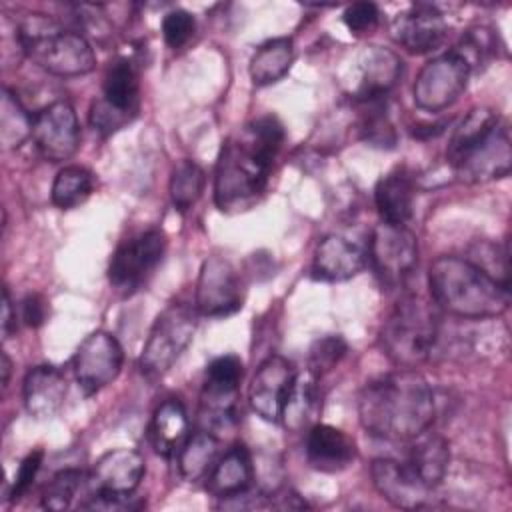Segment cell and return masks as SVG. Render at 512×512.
<instances>
[{
	"label": "cell",
	"mask_w": 512,
	"mask_h": 512,
	"mask_svg": "<svg viewBox=\"0 0 512 512\" xmlns=\"http://www.w3.org/2000/svg\"><path fill=\"white\" fill-rule=\"evenodd\" d=\"M16 38L22 52L54 76H84L96 66L90 42L44 14H28L16 26Z\"/></svg>",
	"instance_id": "277c9868"
},
{
	"label": "cell",
	"mask_w": 512,
	"mask_h": 512,
	"mask_svg": "<svg viewBox=\"0 0 512 512\" xmlns=\"http://www.w3.org/2000/svg\"><path fill=\"white\" fill-rule=\"evenodd\" d=\"M374 202L382 222L406 226L414 214L412 176L404 168H396L382 176L374 188Z\"/></svg>",
	"instance_id": "cb8c5ba5"
},
{
	"label": "cell",
	"mask_w": 512,
	"mask_h": 512,
	"mask_svg": "<svg viewBox=\"0 0 512 512\" xmlns=\"http://www.w3.org/2000/svg\"><path fill=\"white\" fill-rule=\"evenodd\" d=\"M102 100L116 112L126 118H134L140 106V86L138 74L128 58H116L110 62L104 82H102Z\"/></svg>",
	"instance_id": "4316f807"
},
{
	"label": "cell",
	"mask_w": 512,
	"mask_h": 512,
	"mask_svg": "<svg viewBox=\"0 0 512 512\" xmlns=\"http://www.w3.org/2000/svg\"><path fill=\"white\" fill-rule=\"evenodd\" d=\"M346 340L338 334H328L318 338L308 352V374L314 378L330 372L346 354Z\"/></svg>",
	"instance_id": "74e56055"
},
{
	"label": "cell",
	"mask_w": 512,
	"mask_h": 512,
	"mask_svg": "<svg viewBox=\"0 0 512 512\" xmlns=\"http://www.w3.org/2000/svg\"><path fill=\"white\" fill-rule=\"evenodd\" d=\"M440 334L436 304L418 294L402 296L380 330V342L386 356L400 368H416L426 362Z\"/></svg>",
	"instance_id": "5b68a950"
},
{
	"label": "cell",
	"mask_w": 512,
	"mask_h": 512,
	"mask_svg": "<svg viewBox=\"0 0 512 512\" xmlns=\"http://www.w3.org/2000/svg\"><path fill=\"white\" fill-rule=\"evenodd\" d=\"M32 138L40 154L50 162H64L72 158L80 144V124L74 108L56 100L34 116Z\"/></svg>",
	"instance_id": "5bb4252c"
},
{
	"label": "cell",
	"mask_w": 512,
	"mask_h": 512,
	"mask_svg": "<svg viewBox=\"0 0 512 512\" xmlns=\"http://www.w3.org/2000/svg\"><path fill=\"white\" fill-rule=\"evenodd\" d=\"M242 376L244 364L234 354L218 356L208 364L202 390V414L210 422L226 424L234 418Z\"/></svg>",
	"instance_id": "9a60e30c"
},
{
	"label": "cell",
	"mask_w": 512,
	"mask_h": 512,
	"mask_svg": "<svg viewBox=\"0 0 512 512\" xmlns=\"http://www.w3.org/2000/svg\"><path fill=\"white\" fill-rule=\"evenodd\" d=\"M344 24L354 34L372 32L380 22V10L374 2H354L342 14Z\"/></svg>",
	"instance_id": "60d3db41"
},
{
	"label": "cell",
	"mask_w": 512,
	"mask_h": 512,
	"mask_svg": "<svg viewBox=\"0 0 512 512\" xmlns=\"http://www.w3.org/2000/svg\"><path fill=\"white\" fill-rule=\"evenodd\" d=\"M196 20L186 10H172L162 20V36L170 48H182L194 34Z\"/></svg>",
	"instance_id": "ab89813d"
},
{
	"label": "cell",
	"mask_w": 512,
	"mask_h": 512,
	"mask_svg": "<svg viewBox=\"0 0 512 512\" xmlns=\"http://www.w3.org/2000/svg\"><path fill=\"white\" fill-rule=\"evenodd\" d=\"M220 442L210 430H198L188 434L186 442L178 450V468L188 482H198L208 476L218 460Z\"/></svg>",
	"instance_id": "f1b7e54d"
},
{
	"label": "cell",
	"mask_w": 512,
	"mask_h": 512,
	"mask_svg": "<svg viewBox=\"0 0 512 512\" xmlns=\"http://www.w3.org/2000/svg\"><path fill=\"white\" fill-rule=\"evenodd\" d=\"M10 358L6 352H2V386H8V378H10Z\"/></svg>",
	"instance_id": "f6af8a7d"
},
{
	"label": "cell",
	"mask_w": 512,
	"mask_h": 512,
	"mask_svg": "<svg viewBox=\"0 0 512 512\" xmlns=\"http://www.w3.org/2000/svg\"><path fill=\"white\" fill-rule=\"evenodd\" d=\"M428 288L436 308L458 318H496L510 306V288L460 256L436 258L428 268Z\"/></svg>",
	"instance_id": "3957f363"
},
{
	"label": "cell",
	"mask_w": 512,
	"mask_h": 512,
	"mask_svg": "<svg viewBox=\"0 0 512 512\" xmlns=\"http://www.w3.org/2000/svg\"><path fill=\"white\" fill-rule=\"evenodd\" d=\"M294 62V44L290 38H272L258 46L250 58V78L256 86H268L282 80Z\"/></svg>",
	"instance_id": "83f0119b"
},
{
	"label": "cell",
	"mask_w": 512,
	"mask_h": 512,
	"mask_svg": "<svg viewBox=\"0 0 512 512\" xmlns=\"http://www.w3.org/2000/svg\"><path fill=\"white\" fill-rule=\"evenodd\" d=\"M500 122V116L490 110V108H472L462 122L454 128L448 148H446V158L452 162L456 156H460L470 144L480 140L484 134H488L496 124Z\"/></svg>",
	"instance_id": "1f68e13d"
},
{
	"label": "cell",
	"mask_w": 512,
	"mask_h": 512,
	"mask_svg": "<svg viewBox=\"0 0 512 512\" xmlns=\"http://www.w3.org/2000/svg\"><path fill=\"white\" fill-rule=\"evenodd\" d=\"M410 442L412 444L408 450V458L404 462L428 488L434 490L444 480L448 470V462H450L448 440L440 434L430 432L428 428L422 434L414 436Z\"/></svg>",
	"instance_id": "d4e9b609"
},
{
	"label": "cell",
	"mask_w": 512,
	"mask_h": 512,
	"mask_svg": "<svg viewBox=\"0 0 512 512\" xmlns=\"http://www.w3.org/2000/svg\"><path fill=\"white\" fill-rule=\"evenodd\" d=\"M66 378L64 374L50 364L34 366L26 372L22 384L24 406L30 416L38 420L52 418L64 404L66 398Z\"/></svg>",
	"instance_id": "7402d4cb"
},
{
	"label": "cell",
	"mask_w": 512,
	"mask_h": 512,
	"mask_svg": "<svg viewBox=\"0 0 512 512\" xmlns=\"http://www.w3.org/2000/svg\"><path fill=\"white\" fill-rule=\"evenodd\" d=\"M254 476L252 456L244 444H234L224 452L222 458L216 460L212 470L208 472L206 490L218 498H230L242 494L250 488Z\"/></svg>",
	"instance_id": "603a6c76"
},
{
	"label": "cell",
	"mask_w": 512,
	"mask_h": 512,
	"mask_svg": "<svg viewBox=\"0 0 512 512\" xmlns=\"http://www.w3.org/2000/svg\"><path fill=\"white\" fill-rule=\"evenodd\" d=\"M144 472V456L138 450H108L88 472L90 494H132L144 478Z\"/></svg>",
	"instance_id": "e0dca14e"
},
{
	"label": "cell",
	"mask_w": 512,
	"mask_h": 512,
	"mask_svg": "<svg viewBox=\"0 0 512 512\" xmlns=\"http://www.w3.org/2000/svg\"><path fill=\"white\" fill-rule=\"evenodd\" d=\"M90 488L88 472L80 468H64L52 476L42 492V508L46 510H66L70 508L74 496Z\"/></svg>",
	"instance_id": "836d02e7"
},
{
	"label": "cell",
	"mask_w": 512,
	"mask_h": 512,
	"mask_svg": "<svg viewBox=\"0 0 512 512\" xmlns=\"http://www.w3.org/2000/svg\"><path fill=\"white\" fill-rule=\"evenodd\" d=\"M94 190V176L84 166H64L52 184V202L62 210H70L88 200Z\"/></svg>",
	"instance_id": "4dcf8cb0"
},
{
	"label": "cell",
	"mask_w": 512,
	"mask_h": 512,
	"mask_svg": "<svg viewBox=\"0 0 512 512\" xmlns=\"http://www.w3.org/2000/svg\"><path fill=\"white\" fill-rule=\"evenodd\" d=\"M364 104V114L360 120V136L364 142L376 148H394L396 144V130L390 122L384 106V98L360 102Z\"/></svg>",
	"instance_id": "e575fe53"
},
{
	"label": "cell",
	"mask_w": 512,
	"mask_h": 512,
	"mask_svg": "<svg viewBox=\"0 0 512 512\" xmlns=\"http://www.w3.org/2000/svg\"><path fill=\"white\" fill-rule=\"evenodd\" d=\"M470 262H474L480 270H484L488 276H492L502 286L510 288V262H508V246L506 244H494L488 240L476 242L470 248Z\"/></svg>",
	"instance_id": "d590c367"
},
{
	"label": "cell",
	"mask_w": 512,
	"mask_h": 512,
	"mask_svg": "<svg viewBox=\"0 0 512 512\" xmlns=\"http://www.w3.org/2000/svg\"><path fill=\"white\" fill-rule=\"evenodd\" d=\"M368 260L384 286L398 288L418 264V240L406 226L380 222L368 240Z\"/></svg>",
	"instance_id": "52a82bcc"
},
{
	"label": "cell",
	"mask_w": 512,
	"mask_h": 512,
	"mask_svg": "<svg viewBox=\"0 0 512 512\" xmlns=\"http://www.w3.org/2000/svg\"><path fill=\"white\" fill-rule=\"evenodd\" d=\"M164 250L166 236L158 228H150L120 244L108 266V280L112 288L124 296L136 292L160 264Z\"/></svg>",
	"instance_id": "9c48e42d"
},
{
	"label": "cell",
	"mask_w": 512,
	"mask_h": 512,
	"mask_svg": "<svg viewBox=\"0 0 512 512\" xmlns=\"http://www.w3.org/2000/svg\"><path fill=\"white\" fill-rule=\"evenodd\" d=\"M450 166L466 182H488L508 176L512 168V148L506 124L500 120L488 134L454 158Z\"/></svg>",
	"instance_id": "8fae6325"
},
{
	"label": "cell",
	"mask_w": 512,
	"mask_h": 512,
	"mask_svg": "<svg viewBox=\"0 0 512 512\" xmlns=\"http://www.w3.org/2000/svg\"><path fill=\"white\" fill-rule=\"evenodd\" d=\"M470 72L468 64L452 50L432 58L420 68L414 80V104L424 112L446 110L466 90Z\"/></svg>",
	"instance_id": "ba28073f"
},
{
	"label": "cell",
	"mask_w": 512,
	"mask_h": 512,
	"mask_svg": "<svg viewBox=\"0 0 512 512\" xmlns=\"http://www.w3.org/2000/svg\"><path fill=\"white\" fill-rule=\"evenodd\" d=\"M452 52H456L472 70V68L484 64L488 60V56L494 52L492 32L486 28H472L462 36L460 44L456 48H452Z\"/></svg>",
	"instance_id": "f35d334b"
},
{
	"label": "cell",
	"mask_w": 512,
	"mask_h": 512,
	"mask_svg": "<svg viewBox=\"0 0 512 512\" xmlns=\"http://www.w3.org/2000/svg\"><path fill=\"white\" fill-rule=\"evenodd\" d=\"M366 260L368 242L362 244L344 234H328L316 246L312 274L326 282H342L356 276Z\"/></svg>",
	"instance_id": "d6986e66"
},
{
	"label": "cell",
	"mask_w": 512,
	"mask_h": 512,
	"mask_svg": "<svg viewBox=\"0 0 512 512\" xmlns=\"http://www.w3.org/2000/svg\"><path fill=\"white\" fill-rule=\"evenodd\" d=\"M434 414V392L414 368H398L368 382L358 398L362 428L382 440H412L432 426Z\"/></svg>",
	"instance_id": "7a4b0ae2"
},
{
	"label": "cell",
	"mask_w": 512,
	"mask_h": 512,
	"mask_svg": "<svg viewBox=\"0 0 512 512\" xmlns=\"http://www.w3.org/2000/svg\"><path fill=\"white\" fill-rule=\"evenodd\" d=\"M298 372L284 356H268L256 370L248 386V402L252 410L266 422L282 420L284 406L294 390Z\"/></svg>",
	"instance_id": "7c38bea8"
},
{
	"label": "cell",
	"mask_w": 512,
	"mask_h": 512,
	"mask_svg": "<svg viewBox=\"0 0 512 512\" xmlns=\"http://www.w3.org/2000/svg\"><path fill=\"white\" fill-rule=\"evenodd\" d=\"M42 450H34L30 452L18 466V472L14 476V482H12V488H10V500H20L28 488L32 486L38 470H40V464H42Z\"/></svg>",
	"instance_id": "b9f144b4"
},
{
	"label": "cell",
	"mask_w": 512,
	"mask_h": 512,
	"mask_svg": "<svg viewBox=\"0 0 512 512\" xmlns=\"http://www.w3.org/2000/svg\"><path fill=\"white\" fill-rule=\"evenodd\" d=\"M46 318V304L38 294H28L22 300V320L30 328H38Z\"/></svg>",
	"instance_id": "7bdbcfd3"
},
{
	"label": "cell",
	"mask_w": 512,
	"mask_h": 512,
	"mask_svg": "<svg viewBox=\"0 0 512 512\" xmlns=\"http://www.w3.org/2000/svg\"><path fill=\"white\" fill-rule=\"evenodd\" d=\"M188 426L190 422L182 402L176 398L164 400L154 410L150 422V440L154 450L164 458L178 454V450L188 438Z\"/></svg>",
	"instance_id": "484cf974"
},
{
	"label": "cell",
	"mask_w": 512,
	"mask_h": 512,
	"mask_svg": "<svg viewBox=\"0 0 512 512\" xmlns=\"http://www.w3.org/2000/svg\"><path fill=\"white\" fill-rule=\"evenodd\" d=\"M244 134L226 140L218 156L214 202L222 212L246 210L264 194L286 136L282 122L272 114L252 120Z\"/></svg>",
	"instance_id": "6da1fadb"
},
{
	"label": "cell",
	"mask_w": 512,
	"mask_h": 512,
	"mask_svg": "<svg viewBox=\"0 0 512 512\" xmlns=\"http://www.w3.org/2000/svg\"><path fill=\"white\" fill-rule=\"evenodd\" d=\"M124 362L120 342L106 330H96L78 346L72 368L80 388L90 396L112 384Z\"/></svg>",
	"instance_id": "30bf717a"
},
{
	"label": "cell",
	"mask_w": 512,
	"mask_h": 512,
	"mask_svg": "<svg viewBox=\"0 0 512 512\" xmlns=\"http://www.w3.org/2000/svg\"><path fill=\"white\" fill-rule=\"evenodd\" d=\"M206 184L204 170L192 160H180L172 168L170 176V198L178 212L190 210L202 196Z\"/></svg>",
	"instance_id": "d6a6232c"
},
{
	"label": "cell",
	"mask_w": 512,
	"mask_h": 512,
	"mask_svg": "<svg viewBox=\"0 0 512 512\" xmlns=\"http://www.w3.org/2000/svg\"><path fill=\"white\" fill-rule=\"evenodd\" d=\"M390 30L394 40L412 54L438 50L448 36V24L444 16L430 4H414L400 12L394 18Z\"/></svg>",
	"instance_id": "ac0fdd59"
},
{
	"label": "cell",
	"mask_w": 512,
	"mask_h": 512,
	"mask_svg": "<svg viewBox=\"0 0 512 512\" xmlns=\"http://www.w3.org/2000/svg\"><path fill=\"white\" fill-rule=\"evenodd\" d=\"M402 76V60L396 52L382 46H368L358 56V84L354 98L370 102L384 98Z\"/></svg>",
	"instance_id": "ffe728a7"
},
{
	"label": "cell",
	"mask_w": 512,
	"mask_h": 512,
	"mask_svg": "<svg viewBox=\"0 0 512 512\" xmlns=\"http://www.w3.org/2000/svg\"><path fill=\"white\" fill-rule=\"evenodd\" d=\"M370 476L378 494L396 508L416 510L432 502V488H428L406 462L376 458L370 466Z\"/></svg>",
	"instance_id": "2e32d148"
},
{
	"label": "cell",
	"mask_w": 512,
	"mask_h": 512,
	"mask_svg": "<svg viewBox=\"0 0 512 512\" xmlns=\"http://www.w3.org/2000/svg\"><path fill=\"white\" fill-rule=\"evenodd\" d=\"M196 332V312L192 306L168 304L156 318L140 356V370L154 380L164 376L192 342Z\"/></svg>",
	"instance_id": "8992f818"
},
{
	"label": "cell",
	"mask_w": 512,
	"mask_h": 512,
	"mask_svg": "<svg viewBox=\"0 0 512 512\" xmlns=\"http://www.w3.org/2000/svg\"><path fill=\"white\" fill-rule=\"evenodd\" d=\"M242 306V284L234 266L222 256L202 262L196 284V310L202 316L222 318Z\"/></svg>",
	"instance_id": "4fadbf2b"
},
{
	"label": "cell",
	"mask_w": 512,
	"mask_h": 512,
	"mask_svg": "<svg viewBox=\"0 0 512 512\" xmlns=\"http://www.w3.org/2000/svg\"><path fill=\"white\" fill-rule=\"evenodd\" d=\"M16 330V308L12 306L8 288L2 290V336L8 338Z\"/></svg>",
	"instance_id": "ee69618b"
},
{
	"label": "cell",
	"mask_w": 512,
	"mask_h": 512,
	"mask_svg": "<svg viewBox=\"0 0 512 512\" xmlns=\"http://www.w3.org/2000/svg\"><path fill=\"white\" fill-rule=\"evenodd\" d=\"M314 402H316V378L310 374L298 376L294 390L282 412L284 424L292 430H298L300 426H304L312 414Z\"/></svg>",
	"instance_id": "8d00e7d4"
},
{
	"label": "cell",
	"mask_w": 512,
	"mask_h": 512,
	"mask_svg": "<svg viewBox=\"0 0 512 512\" xmlns=\"http://www.w3.org/2000/svg\"><path fill=\"white\" fill-rule=\"evenodd\" d=\"M34 118L22 106L18 96L10 90H2L0 100V142L4 148H18L28 136H32Z\"/></svg>",
	"instance_id": "f546056e"
},
{
	"label": "cell",
	"mask_w": 512,
	"mask_h": 512,
	"mask_svg": "<svg viewBox=\"0 0 512 512\" xmlns=\"http://www.w3.org/2000/svg\"><path fill=\"white\" fill-rule=\"evenodd\" d=\"M306 458L308 464L326 474L342 472L356 458L354 440L330 424H316L306 436Z\"/></svg>",
	"instance_id": "44dd1931"
}]
</instances>
